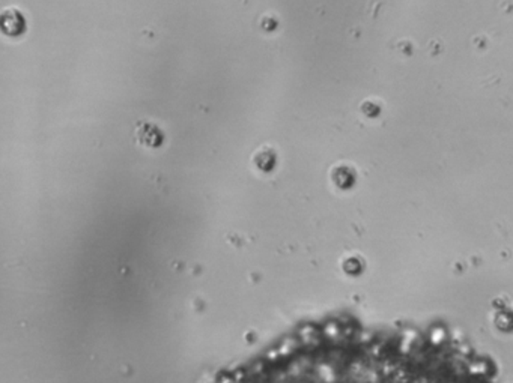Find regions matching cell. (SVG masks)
<instances>
[{"label": "cell", "instance_id": "1", "mask_svg": "<svg viewBox=\"0 0 513 383\" xmlns=\"http://www.w3.org/2000/svg\"><path fill=\"white\" fill-rule=\"evenodd\" d=\"M28 32V21L24 14L15 6H6L0 10V33L5 38L20 39Z\"/></svg>", "mask_w": 513, "mask_h": 383}]
</instances>
